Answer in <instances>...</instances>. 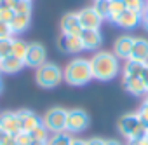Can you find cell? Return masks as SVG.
I'll return each instance as SVG.
<instances>
[{
    "label": "cell",
    "instance_id": "cb8c5ba5",
    "mask_svg": "<svg viewBox=\"0 0 148 145\" xmlns=\"http://www.w3.org/2000/svg\"><path fill=\"white\" fill-rule=\"evenodd\" d=\"M30 135H32V140H33V142H47L49 136H51V133L47 131V128H45L44 124H40V126H37L35 129H32Z\"/></svg>",
    "mask_w": 148,
    "mask_h": 145
},
{
    "label": "cell",
    "instance_id": "7c38bea8",
    "mask_svg": "<svg viewBox=\"0 0 148 145\" xmlns=\"http://www.w3.org/2000/svg\"><path fill=\"white\" fill-rule=\"evenodd\" d=\"M16 115H18V121H19V128H21V131L30 133L32 129H35L37 126L42 124V119H40L35 112H32V110H28V108H21V110H18Z\"/></svg>",
    "mask_w": 148,
    "mask_h": 145
},
{
    "label": "cell",
    "instance_id": "e575fe53",
    "mask_svg": "<svg viewBox=\"0 0 148 145\" xmlns=\"http://www.w3.org/2000/svg\"><path fill=\"white\" fill-rule=\"evenodd\" d=\"M141 21H143L145 30H148V4L145 6V9H143V12H141Z\"/></svg>",
    "mask_w": 148,
    "mask_h": 145
},
{
    "label": "cell",
    "instance_id": "b9f144b4",
    "mask_svg": "<svg viewBox=\"0 0 148 145\" xmlns=\"http://www.w3.org/2000/svg\"><path fill=\"white\" fill-rule=\"evenodd\" d=\"M2 89H4V82H2V79H0V93H2Z\"/></svg>",
    "mask_w": 148,
    "mask_h": 145
},
{
    "label": "cell",
    "instance_id": "5b68a950",
    "mask_svg": "<svg viewBox=\"0 0 148 145\" xmlns=\"http://www.w3.org/2000/svg\"><path fill=\"white\" fill-rule=\"evenodd\" d=\"M66 115H68V110L61 107H54L45 112V115L42 117V124L47 128L49 133L66 131Z\"/></svg>",
    "mask_w": 148,
    "mask_h": 145
},
{
    "label": "cell",
    "instance_id": "ab89813d",
    "mask_svg": "<svg viewBox=\"0 0 148 145\" xmlns=\"http://www.w3.org/2000/svg\"><path fill=\"white\" fill-rule=\"evenodd\" d=\"M30 145H47V142H32Z\"/></svg>",
    "mask_w": 148,
    "mask_h": 145
},
{
    "label": "cell",
    "instance_id": "1f68e13d",
    "mask_svg": "<svg viewBox=\"0 0 148 145\" xmlns=\"http://www.w3.org/2000/svg\"><path fill=\"white\" fill-rule=\"evenodd\" d=\"M138 114V117H139V121H141V124L148 129V107H145V105H141V108L136 112Z\"/></svg>",
    "mask_w": 148,
    "mask_h": 145
},
{
    "label": "cell",
    "instance_id": "8992f818",
    "mask_svg": "<svg viewBox=\"0 0 148 145\" xmlns=\"http://www.w3.org/2000/svg\"><path fill=\"white\" fill-rule=\"evenodd\" d=\"M89 128V114L82 108H71L66 115V131L68 133H82Z\"/></svg>",
    "mask_w": 148,
    "mask_h": 145
},
{
    "label": "cell",
    "instance_id": "8fae6325",
    "mask_svg": "<svg viewBox=\"0 0 148 145\" xmlns=\"http://www.w3.org/2000/svg\"><path fill=\"white\" fill-rule=\"evenodd\" d=\"M132 46H134V37L132 35H120L115 44H113V54L119 59H129L131 52H132Z\"/></svg>",
    "mask_w": 148,
    "mask_h": 145
},
{
    "label": "cell",
    "instance_id": "d590c367",
    "mask_svg": "<svg viewBox=\"0 0 148 145\" xmlns=\"http://www.w3.org/2000/svg\"><path fill=\"white\" fill-rule=\"evenodd\" d=\"M86 145H105V140H103V138H98V136H94V138H89V140H86Z\"/></svg>",
    "mask_w": 148,
    "mask_h": 145
},
{
    "label": "cell",
    "instance_id": "5bb4252c",
    "mask_svg": "<svg viewBox=\"0 0 148 145\" xmlns=\"http://www.w3.org/2000/svg\"><path fill=\"white\" fill-rule=\"evenodd\" d=\"M82 25H80V19H79V14L77 12H68L61 18V33H66V35H80L82 32Z\"/></svg>",
    "mask_w": 148,
    "mask_h": 145
},
{
    "label": "cell",
    "instance_id": "2e32d148",
    "mask_svg": "<svg viewBox=\"0 0 148 145\" xmlns=\"http://www.w3.org/2000/svg\"><path fill=\"white\" fill-rule=\"evenodd\" d=\"M129 59H134V61H139V63H148V39H134V46H132V52H131V58Z\"/></svg>",
    "mask_w": 148,
    "mask_h": 145
},
{
    "label": "cell",
    "instance_id": "60d3db41",
    "mask_svg": "<svg viewBox=\"0 0 148 145\" xmlns=\"http://www.w3.org/2000/svg\"><path fill=\"white\" fill-rule=\"evenodd\" d=\"M143 105H145V107H148V93L145 95V103H143Z\"/></svg>",
    "mask_w": 148,
    "mask_h": 145
},
{
    "label": "cell",
    "instance_id": "f35d334b",
    "mask_svg": "<svg viewBox=\"0 0 148 145\" xmlns=\"http://www.w3.org/2000/svg\"><path fill=\"white\" fill-rule=\"evenodd\" d=\"M127 145H143V138L141 140H127Z\"/></svg>",
    "mask_w": 148,
    "mask_h": 145
},
{
    "label": "cell",
    "instance_id": "44dd1931",
    "mask_svg": "<svg viewBox=\"0 0 148 145\" xmlns=\"http://www.w3.org/2000/svg\"><path fill=\"white\" fill-rule=\"evenodd\" d=\"M71 133L61 131V133H52L47 140V145H71Z\"/></svg>",
    "mask_w": 148,
    "mask_h": 145
},
{
    "label": "cell",
    "instance_id": "603a6c76",
    "mask_svg": "<svg viewBox=\"0 0 148 145\" xmlns=\"http://www.w3.org/2000/svg\"><path fill=\"white\" fill-rule=\"evenodd\" d=\"M11 7H12V11L16 14H28V16H32V0H14Z\"/></svg>",
    "mask_w": 148,
    "mask_h": 145
},
{
    "label": "cell",
    "instance_id": "f546056e",
    "mask_svg": "<svg viewBox=\"0 0 148 145\" xmlns=\"http://www.w3.org/2000/svg\"><path fill=\"white\" fill-rule=\"evenodd\" d=\"M16 145H30L33 140H32V135L30 133H26V131H19L16 136Z\"/></svg>",
    "mask_w": 148,
    "mask_h": 145
},
{
    "label": "cell",
    "instance_id": "7402d4cb",
    "mask_svg": "<svg viewBox=\"0 0 148 145\" xmlns=\"http://www.w3.org/2000/svg\"><path fill=\"white\" fill-rule=\"evenodd\" d=\"M26 51H28V42H25L23 39H12V56L25 61Z\"/></svg>",
    "mask_w": 148,
    "mask_h": 145
},
{
    "label": "cell",
    "instance_id": "4dcf8cb0",
    "mask_svg": "<svg viewBox=\"0 0 148 145\" xmlns=\"http://www.w3.org/2000/svg\"><path fill=\"white\" fill-rule=\"evenodd\" d=\"M0 145H16V138L4 129H0Z\"/></svg>",
    "mask_w": 148,
    "mask_h": 145
},
{
    "label": "cell",
    "instance_id": "277c9868",
    "mask_svg": "<svg viewBox=\"0 0 148 145\" xmlns=\"http://www.w3.org/2000/svg\"><path fill=\"white\" fill-rule=\"evenodd\" d=\"M117 128L122 133V136H125L127 140H141V138L148 136V129L141 124V121H139V117H138L136 112L124 114L119 119Z\"/></svg>",
    "mask_w": 148,
    "mask_h": 145
},
{
    "label": "cell",
    "instance_id": "ffe728a7",
    "mask_svg": "<svg viewBox=\"0 0 148 145\" xmlns=\"http://www.w3.org/2000/svg\"><path fill=\"white\" fill-rule=\"evenodd\" d=\"M145 63L134 61V59H127L124 68H122V79H132V77H141Z\"/></svg>",
    "mask_w": 148,
    "mask_h": 145
},
{
    "label": "cell",
    "instance_id": "52a82bcc",
    "mask_svg": "<svg viewBox=\"0 0 148 145\" xmlns=\"http://www.w3.org/2000/svg\"><path fill=\"white\" fill-rule=\"evenodd\" d=\"M45 61H47V51H45V47L40 42H30L26 56H25V65L32 66V68H38Z\"/></svg>",
    "mask_w": 148,
    "mask_h": 145
},
{
    "label": "cell",
    "instance_id": "30bf717a",
    "mask_svg": "<svg viewBox=\"0 0 148 145\" xmlns=\"http://www.w3.org/2000/svg\"><path fill=\"white\" fill-rule=\"evenodd\" d=\"M112 23H115L117 26L124 28V30H132L136 28L139 23H141V14L136 12V11H131V9H125L122 11L119 16H115L112 19Z\"/></svg>",
    "mask_w": 148,
    "mask_h": 145
},
{
    "label": "cell",
    "instance_id": "ac0fdd59",
    "mask_svg": "<svg viewBox=\"0 0 148 145\" xmlns=\"http://www.w3.org/2000/svg\"><path fill=\"white\" fill-rule=\"evenodd\" d=\"M30 23H32V16H28V14H14L12 21L9 23L12 35H19V33L26 32L30 28Z\"/></svg>",
    "mask_w": 148,
    "mask_h": 145
},
{
    "label": "cell",
    "instance_id": "7a4b0ae2",
    "mask_svg": "<svg viewBox=\"0 0 148 145\" xmlns=\"http://www.w3.org/2000/svg\"><path fill=\"white\" fill-rule=\"evenodd\" d=\"M63 79L70 84V86H86L89 84L94 77H92V68H91V61L86 58H75L71 59L64 72H63Z\"/></svg>",
    "mask_w": 148,
    "mask_h": 145
},
{
    "label": "cell",
    "instance_id": "f1b7e54d",
    "mask_svg": "<svg viewBox=\"0 0 148 145\" xmlns=\"http://www.w3.org/2000/svg\"><path fill=\"white\" fill-rule=\"evenodd\" d=\"M14 11H12V7H9V6H0V21H4V23H11L12 21V18H14Z\"/></svg>",
    "mask_w": 148,
    "mask_h": 145
},
{
    "label": "cell",
    "instance_id": "3957f363",
    "mask_svg": "<svg viewBox=\"0 0 148 145\" xmlns=\"http://www.w3.org/2000/svg\"><path fill=\"white\" fill-rule=\"evenodd\" d=\"M35 81L44 89L58 88L63 82V68L58 63L45 61L44 65H40L37 68V72H35Z\"/></svg>",
    "mask_w": 148,
    "mask_h": 145
},
{
    "label": "cell",
    "instance_id": "6da1fadb",
    "mask_svg": "<svg viewBox=\"0 0 148 145\" xmlns=\"http://www.w3.org/2000/svg\"><path fill=\"white\" fill-rule=\"evenodd\" d=\"M89 61L92 68V77L98 81H112L120 72L119 58L110 51H98L92 54Z\"/></svg>",
    "mask_w": 148,
    "mask_h": 145
},
{
    "label": "cell",
    "instance_id": "d6986e66",
    "mask_svg": "<svg viewBox=\"0 0 148 145\" xmlns=\"http://www.w3.org/2000/svg\"><path fill=\"white\" fill-rule=\"evenodd\" d=\"M122 84L125 88L127 93H131L132 96H145L148 91L141 81V77H132V79H122Z\"/></svg>",
    "mask_w": 148,
    "mask_h": 145
},
{
    "label": "cell",
    "instance_id": "4316f807",
    "mask_svg": "<svg viewBox=\"0 0 148 145\" xmlns=\"http://www.w3.org/2000/svg\"><path fill=\"white\" fill-rule=\"evenodd\" d=\"M12 54V37L0 39V59H4Z\"/></svg>",
    "mask_w": 148,
    "mask_h": 145
},
{
    "label": "cell",
    "instance_id": "d4e9b609",
    "mask_svg": "<svg viewBox=\"0 0 148 145\" xmlns=\"http://www.w3.org/2000/svg\"><path fill=\"white\" fill-rule=\"evenodd\" d=\"M96 12L103 18V19H108L110 16V0H94V6Z\"/></svg>",
    "mask_w": 148,
    "mask_h": 145
},
{
    "label": "cell",
    "instance_id": "8d00e7d4",
    "mask_svg": "<svg viewBox=\"0 0 148 145\" xmlns=\"http://www.w3.org/2000/svg\"><path fill=\"white\" fill-rule=\"evenodd\" d=\"M71 145H86V140H82V138H71Z\"/></svg>",
    "mask_w": 148,
    "mask_h": 145
},
{
    "label": "cell",
    "instance_id": "e0dca14e",
    "mask_svg": "<svg viewBox=\"0 0 148 145\" xmlns=\"http://www.w3.org/2000/svg\"><path fill=\"white\" fill-rule=\"evenodd\" d=\"M23 66H26L25 61L12 56V54L4 58V59H0V72L2 74H18V72L23 70Z\"/></svg>",
    "mask_w": 148,
    "mask_h": 145
},
{
    "label": "cell",
    "instance_id": "836d02e7",
    "mask_svg": "<svg viewBox=\"0 0 148 145\" xmlns=\"http://www.w3.org/2000/svg\"><path fill=\"white\" fill-rule=\"evenodd\" d=\"M141 81H143V84H145V88H146V91H148V63H145V66H143Z\"/></svg>",
    "mask_w": 148,
    "mask_h": 145
},
{
    "label": "cell",
    "instance_id": "9a60e30c",
    "mask_svg": "<svg viewBox=\"0 0 148 145\" xmlns=\"http://www.w3.org/2000/svg\"><path fill=\"white\" fill-rule=\"evenodd\" d=\"M0 129H4L5 133H9V135H12V136H16V135L21 131L16 112L5 110V112L0 114Z\"/></svg>",
    "mask_w": 148,
    "mask_h": 145
},
{
    "label": "cell",
    "instance_id": "ba28073f",
    "mask_svg": "<svg viewBox=\"0 0 148 145\" xmlns=\"http://www.w3.org/2000/svg\"><path fill=\"white\" fill-rule=\"evenodd\" d=\"M79 37H80V42H82L84 51H96V49H99L101 44H103V35H101L99 30L84 28Z\"/></svg>",
    "mask_w": 148,
    "mask_h": 145
},
{
    "label": "cell",
    "instance_id": "74e56055",
    "mask_svg": "<svg viewBox=\"0 0 148 145\" xmlns=\"http://www.w3.org/2000/svg\"><path fill=\"white\" fill-rule=\"evenodd\" d=\"M105 145H122L119 140H113V138H110V140H105Z\"/></svg>",
    "mask_w": 148,
    "mask_h": 145
},
{
    "label": "cell",
    "instance_id": "9c48e42d",
    "mask_svg": "<svg viewBox=\"0 0 148 145\" xmlns=\"http://www.w3.org/2000/svg\"><path fill=\"white\" fill-rule=\"evenodd\" d=\"M77 14H79V19H80L82 28L99 30V26H101V23H103V18L96 12L94 7H84V9H80Z\"/></svg>",
    "mask_w": 148,
    "mask_h": 145
},
{
    "label": "cell",
    "instance_id": "4fadbf2b",
    "mask_svg": "<svg viewBox=\"0 0 148 145\" xmlns=\"http://www.w3.org/2000/svg\"><path fill=\"white\" fill-rule=\"evenodd\" d=\"M58 47L61 52L66 54H75L79 51H84L79 35H66V33H61V37L58 39Z\"/></svg>",
    "mask_w": 148,
    "mask_h": 145
},
{
    "label": "cell",
    "instance_id": "484cf974",
    "mask_svg": "<svg viewBox=\"0 0 148 145\" xmlns=\"http://www.w3.org/2000/svg\"><path fill=\"white\" fill-rule=\"evenodd\" d=\"M122 11H125V4L124 0H110V16H108V21H112L115 16H119Z\"/></svg>",
    "mask_w": 148,
    "mask_h": 145
},
{
    "label": "cell",
    "instance_id": "d6a6232c",
    "mask_svg": "<svg viewBox=\"0 0 148 145\" xmlns=\"http://www.w3.org/2000/svg\"><path fill=\"white\" fill-rule=\"evenodd\" d=\"M9 37H12V32H11L9 23L0 21V39H9Z\"/></svg>",
    "mask_w": 148,
    "mask_h": 145
},
{
    "label": "cell",
    "instance_id": "83f0119b",
    "mask_svg": "<svg viewBox=\"0 0 148 145\" xmlns=\"http://www.w3.org/2000/svg\"><path fill=\"white\" fill-rule=\"evenodd\" d=\"M124 4H125V9H131V11H136V12H143L145 9V0H124Z\"/></svg>",
    "mask_w": 148,
    "mask_h": 145
}]
</instances>
